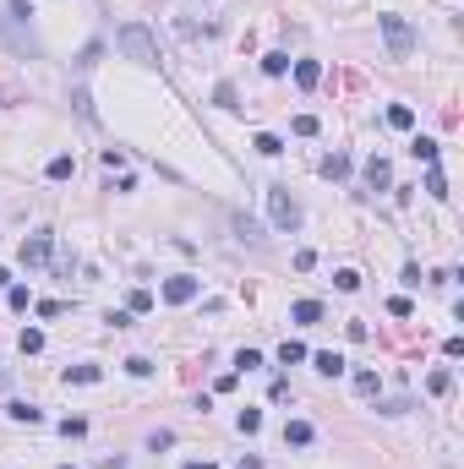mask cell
Instances as JSON below:
<instances>
[{
    "label": "cell",
    "instance_id": "obj_1",
    "mask_svg": "<svg viewBox=\"0 0 464 469\" xmlns=\"http://www.w3.org/2000/svg\"><path fill=\"white\" fill-rule=\"evenodd\" d=\"M115 49H121L126 61H137V66H159V44H153V33L142 22H126V28L115 33Z\"/></svg>",
    "mask_w": 464,
    "mask_h": 469
},
{
    "label": "cell",
    "instance_id": "obj_2",
    "mask_svg": "<svg viewBox=\"0 0 464 469\" xmlns=\"http://www.w3.org/2000/svg\"><path fill=\"white\" fill-rule=\"evenodd\" d=\"M377 28H382V39H388V55H393V61H410V49H415V28H410L399 11H382Z\"/></svg>",
    "mask_w": 464,
    "mask_h": 469
},
{
    "label": "cell",
    "instance_id": "obj_3",
    "mask_svg": "<svg viewBox=\"0 0 464 469\" xmlns=\"http://www.w3.org/2000/svg\"><path fill=\"white\" fill-rule=\"evenodd\" d=\"M268 219L274 229H290V235L300 229V202L290 197V185H268Z\"/></svg>",
    "mask_w": 464,
    "mask_h": 469
},
{
    "label": "cell",
    "instance_id": "obj_4",
    "mask_svg": "<svg viewBox=\"0 0 464 469\" xmlns=\"http://www.w3.org/2000/svg\"><path fill=\"white\" fill-rule=\"evenodd\" d=\"M202 295V279H191V273H175V279H164V300L169 306H191Z\"/></svg>",
    "mask_w": 464,
    "mask_h": 469
},
{
    "label": "cell",
    "instance_id": "obj_5",
    "mask_svg": "<svg viewBox=\"0 0 464 469\" xmlns=\"http://www.w3.org/2000/svg\"><path fill=\"white\" fill-rule=\"evenodd\" d=\"M49 251H55V235H49V229H39V235H28V240H22V267H39V262H49Z\"/></svg>",
    "mask_w": 464,
    "mask_h": 469
},
{
    "label": "cell",
    "instance_id": "obj_6",
    "mask_svg": "<svg viewBox=\"0 0 464 469\" xmlns=\"http://www.w3.org/2000/svg\"><path fill=\"white\" fill-rule=\"evenodd\" d=\"M290 322H300V327L322 322V300H295V306H290Z\"/></svg>",
    "mask_w": 464,
    "mask_h": 469
},
{
    "label": "cell",
    "instance_id": "obj_7",
    "mask_svg": "<svg viewBox=\"0 0 464 469\" xmlns=\"http://www.w3.org/2000/svg\"><path fill=\"white\" fill-rule=\"evenodd\" d=\"M388 181H393L388 159H382V153H372V159H366V185H388Z\"/></svg>",
    "mask_w": 464,
    "mask_h": 469
},
{
    "label": "cell",
    "instance_id": "obj_8",
    "mask_svg": "<svg viewBox=\"0 0 464 469\" xmlns=\"http://www.w3.org/2000/svg\"><path fill=\"white\" fill-rule=\"evenodd\" d=\"M44 175H49V181H71V175H77V159H71V153H55Z\"/></svg>",
    "mask_w": 464,
    "mask_h": 469
},
{
    "label": "cell",
    "instance_id": "obj_9",
    "mask_svg": "<svg viewBox=\"0 0 464 469\" xmlns=\"http://www.w3.org/2000/svg\"><path fill=\"white\" fill-rule=\"evenodd\" d=\"M312 366L322 371V377H344V355H334V349H322V355H312Z\"/></svg>",
    "mask_w": 464,
    "mask_h": 469
},
{
    "label": "cell",
    "instance_id": "obj_10",
    "mask_svg": "<svg viewBox=\"0 0 464 469\" xmlns=\"http://www.w3.org/2000/svg\"><path fill=\"white\" fill-rule=\"evenodd\" d=\"M312 437H317V431H312V420H290V426H284V442H290V448H306Z\"/></svg>",
    "mask_w": 464,
    "mask_h": 469
},
{
    "label": "cell",
    "instance_id": "obj_11",
    "mask_svg": "<svg viewBox=\"0 0 464 469\" xmlns=\"http://www.w3.org/2000/svg\"><path fill=\"white\" fill-rule=\"evenodd\" d=\"M295 82L306 87V93H312L317 82H322V66H317V61H295Z\"/></svg>",
    "mask_w": 464,
    "mask_h": 469
},
{
    "label": "cell",
    "instance_id": "obj_12",
    "mask_svg": "<svg viewBox=\"0 0 464 469\" xmlns=\"http://www.w3.org/2000/svg\"><path fill=\"white\" fill-rule=\"evenodd\" d=\"M388 126H393V131H410V126H415V109H410V104H388Z\"/></svg>",
    "mask_w": 464,
    "mask_h": 469
},
{
    "label": "cell",
    "instance_id": "obj_13",
    "mask_svg": "<svg viewBox=\"0 0 464 469\" xmlns=\"http://www.w3.org/2000/svg\"><path fill=\"white\" fill-rule=\"evenodd\" d=\"M322 175H328V181H344V175H350V159H344V153H328V159H322Z\"/></svg>",
    "mask_w": 464,
    "mask_h": 469
},
{
    "label": "cell",
    "instance_id": "obj_14",
    "mask_svg": "<svg viewBox=\"0 0 464 469\" xmlns=\"http://www.w3.org/2000/svg\"><path fill=\"white\" fill-rule=\"evenodd\" d=\"M252 147L262 153V159H279V153H284V142H279L274 131H262V137H252Z\"/></svg>",
    "mask_w": 464,
    "mask_h": 469
},
{
    "label": "cell",
    "instance_id": "obj_15",
    "mask_svg": "<svg viewBox=\"0 0 464 469\" xmlns=\"http://www.w3.org/2000/svg\"><path fill=\"white\" fill-rule=\"evenodd\" d=\"M213 104H219V109H240V93H235L230 82H219V87H213Z\"/></svg>",
    "mask_w": 464,
    "mask_h": 469
},
{
    "label": "cell",
    "instance_id": "obj_16",
    "mask_svg": "<svg viewBox=\"0 0 464 469\" xmlns=\"http://www.w3.org/2000/svg\"><path fill=\"white\" fill-rule=\"evenodd\" d=\"M262 71H268V77H284V71H290V55H284V49L262 55Z\"/></svg>",
    "mask_w": 464,
    "mask_h": 469
},
{
    "label": "cell",
    "instance_id": "obj_17",
    "mask_svg": "<svg viewBox=\"0 0 464 469\" xmlns=\"http://www.w3.org/2000/svg\"><path fill=\"white\" fill-rule=\"evenodd\" d=\"M235 235H240V240H262V224H257V219H246V213H240V219H235Z\"/></svg>",
    "mask_w": 464,
    "mask_h": 469
},
{
    "label": "cell",
    "instance_id": "obj_18",
    "mask_svg": "<svg viewBox=\"0 0 464 469\" xmlns=\"http://www.w3.org/2000/svg\"><path fill=\"white\" fill-rule=\"evenodd\" d=\"M6 306H11V311H28V306H33L28 284H11V289H6Z\"/></svg>",
    "mask_w": 464,
    "mask_h": 469
},
{
    "label": "cell",
    "instance_id": "obj_19",
    "mask_svg": "<svg viewBox=\"0 0 464 469\" xmlns=\"http://www.w3.org/2000/svg\"><path fill=\"white\" fill-rule=\"evenodd\" d=\"M17 344H22V355H39V349H44V333H39V327H22Z\"/></svg>",
    "mask_w": 464,
    "mask_h": 469
},
{
    "label": "cell",
    "instance_id": "obj_20",
    "mask_svg": "<svg viewBox=\"0 0 464 469\" xmlns=\"http://www.w3.org/2000/svg\"><path fill=\"white\" fill-rule=\"evenodd\" d=\"M6 415H11V420H22V426H39V420H44V415H39L33 404H11Z\"/></svg>",
    "mask_w": 464,
    "mask_h": 469
},
{
    "label": "cell",
    "instance_id": "obj_21",
    "mask_svg": "<svg viewBox=\"0 0 464 469\" xmlns=\"http://www.w3.org/2000/svg\"><path fill=\"white\" fill-rule=\"evenodd\" d=\"M99 377H104L99 366H66V382H99Z\"/></svg>",
    "mask_w": 464,
    "mask_h": 469
},
{
    "label": "cell",
    "instance_id": "obj_22",
    "mask_svg": "<svg viewBox=\"0 0 464 469\" xmlns=\"http://www.w3.org/2000/svg\"><path fill=\"white\" fill-rule=\"evenodd\" d=\"M410 153H415V159H426V164H437V142H432V137H415V142H410Z\"/></svg>",
    "mask_w": 464,
    "mask_h": 469
},
{
    "label": "cell",
    "instance_id": "obj_23",
    "mask_svg": "<svg viewBox=\"0 0 464 469\" xmlns=\"http://www.w3.org/2000/svg\"><path fill=\"white\" fill-rule=\"evenodd\" d=\"M279 360H284V366H295V360H306V344H295V339H284V349H279Z\"/></svg>",
    "mask_w": 464,
    "mask_h": 469
},
{
    "label": "cell",
    "instance_id": "obj_24",
    "mask_svg": "<svg viewBox=\"0 0 464 469\" xmlns=\"http://www.w3.org/2000/svg\"><path fill=\"white\" fill-rule=\"evenodd\" d=\"M334 284L350 295V289H360V273H355V267H338V273H334Z\"/></svg>",
    "mask_w": 464,
    "mask_h": 469
},
{
    "label": "cell",
    "instance_id": "obj_25",
    "mask_svg": "<svg viewBox=\"0 0 464 469\" xmlns=\"http://www.w3.org/2000/svg\"><path fill=\"white\" fill-rule=\"evenodd\" d=\"M317 131H322L317 115H295V137H317Z\"/></svg>",
    "mask_w": 464,
    "mask_h": 469
},
{
    "label": "cell",
    "instance_id": "obj_26",
    "mask_svg": "<svg viewBox=\"0 0 464 469\" xmlns=\"http://www.w3.org/2000/svg\"><path fill=\"white\" fill-rule=\"evenodd\" d=\"M426 191H432V197H448V181H443V169H437V164H432V175H426Z\"/></svg>",
    "mask_w": 464,
    "mask_h": 469
},
{
    "label": "cell",
    "instance_id": "obj_27",
    "mask_svg": "<svg viewBox=\"0 0 464 469\" xmlns=\"http://www.w3.org/2000/svg\"><path fill=\"white\" fill-rule=\"evenodd\" d=\"M453 388V377H448V371H432V377H426V393H448Z\"/></svg>",
    "mask_w": 464,
    "mask_h": 469
},
{
    "label": "cell",
    "instance_id": "obj_28",
    "mask_svg": "<svg viewBox=\"0 0 464 469\" xmlns=\"http://www.w3.org/2000/svg\"><path fill=\"white\" fill-rule=\"evenodd\" d=\"M235 426L252 437V431H262V415H257V409H240V420H235Z\"/></svg>",
    "mask_w": 464,
    "mask_h": 469
},
{
    "label": "cell",
    "instance_id": "obj_29",
    "mask_svg": "<svg viewBox=\"0 0 464 469\" xmlns=\"http://www.w3.org/2000/svg\"><path fill=\"white\" fill-rule=\"evenodd\" d=\"M235 366H240V371H257V366H262V355H257V349H240V360H235Z\"/></svg>",
    "mask_w": 464,
    "mask_h": 469
},
{
    "label": "cell",
    "instance_id": "obj_30",
    "mask_svg": "<svg viewBox=\"0 0 464 469\" xmlns=\"http://www.w3.org/2000/svg\"><path fill=\"white\" fill-rule=\"evenodd\" d=\"M126 371H131V377H153V366L142 360V355H131V360H126Z\"/></svg>",
    "mask_w": 464,
    "mask_h": 469
},
{
    "label": "cell",
    "instance_id": "obj_31",
    "mask_svg": "<svg viewBox=\"0 0 464 469\" xmlns=\"http://www.w3.org/2000/svg\"><path fill=\"white\" fill-rule=\"evenodd\" d=\"M240 469H262V458H240Z\"/></svg>",
    "mask_w": 464,
    "mask_h": 469
},
{
    "label": "cell",
    "instance_id": "obj_32",
    "mask_svg": "<svg viewBox=\"0 0 464 469\" xmlns=\"http://www.w3.org/2000/svg\"><path fill=\"white\" fill-rule=\"evenodd\" d=\"M0 289H11V273H6V267H0Z\"/></svg>",
    "mask_w": 464,
    "mask_h": 469
},
{
    "label": "cell",
    "instance_id": "obj_33",
    "mask_svg": "<svg viewBox=\"0 0 464 469\" xmlns=\"http://www.w3.org/2000/svg\"><path fill=\"white\" fill-rule=\"evenodd\" d=\"M186 469H208V464H186Z\"/></svg>",
    "mask_w": 464,
    "mask_h": 469
}]
</instances>
